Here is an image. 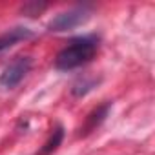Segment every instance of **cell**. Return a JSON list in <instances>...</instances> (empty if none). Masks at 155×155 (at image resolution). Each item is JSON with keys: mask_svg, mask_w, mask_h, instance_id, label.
Instances as JSON below:
<instances>
[{"mask_svg": "<svg viewBox=\"0 0 155 155\" xmlns=\"http://www.w3.org/2000/svg\"><path fill=\"white\" fill-rule=\"evenodd\" d=\"M99 49V38L97 37H79L73 38L64 49L58 51L55 58V68L62 71H69L75 68H81L88 64Z\"/></svg>", "mask_w": 155, "mask_h": 155, "instance_id": "6da1fadb", "label": "cell"}, {"mask_svg": "<svg viewBox=\"0 0 155 155\" xmlns=\"http://www.w3.org/2000/svg\"><path fill=\"white\" fill-rule=\"evenodd\" d=\"M31 69V58L29 57H17L13 58L4 71L0 73V86L4 90H13L15 86H18L22 82V79L29 73Z\"/></svg>", "mask_w": 155, "mask_h": 155, "instance_id": "7a4b0ae2", "label": "cell"}, {"mask_svg": "<svg viewBox=\"0 0 155 155\" xmlns=\"http://www.w3.org/2000/svg\"><path fill=\"white\" fill-rule=\"evenodd\" d=\"M90 18V13H88V8L82 6V8H73V9H68L64 13H58L49 24V31H55V33H60V31H68V29H73L77 26L84 24L86 20Z\"/></svg>", "mask_w": 155, "mask_h": 155, "instance_id": "3957f363", "label": "cell"}, {"mask_svg": "<svg viewBox=\"0 0 155 155\" xmlns=\"http://www.w3.org/2000/svg\"><path fill=\"white\" fill-rule=\"evenodd\" d=\"M33 37V31L31 29H28V28H13V29H9V31H6V33H2L0 35V51H6V49H9L11 46H15V44H18V42H22V40H28V38H31Z\"/></svg>", "mask_w": 155, "mask_h": 155, "instance_id": "277c9868", "label": "cell"}, {"mask_svg": "<svg viewBox=\"0 0 155 155\" xmlns=\"http://www.w3.org/2000/svg\"><path fill=\"white\" fill-rule=\"evenodd\" d=\"M110 108H111V104L108 102V104H104V106H101V108H97L93 113H90L88 115V119H86V124H84V128L81 130V131H84V133H90L91 130H95L102 120H104V117L108 115V111H110Z\"/></svg>", "mask_w": 155, "mask_h": 155, "instance_id": "5b68a950", "label": "cell"}, {"mask_svg": "<svg viewBox=\"0 0 155 155\" xmlns=\"http://www.w3.org/2000/svg\"><path fill=\"white\" fill-rule=\"evenodd\" d=\"M62 139H64V130H62V126H57V128L53 130V133L49 135V139L44 142V146L40 148V151H38L37 155H51V153L60 146Z\"/></svg>", "mask_w": 155, "mask_h": 155, "instance_id": "8992f818", "label": "cell"}, {"mask_svg": "<svg viewBox=\"0 0 155 155\" xmlns=\"http://www.w3.org/2000/svg\"><path fill=\"white\" fill-rule=\"evenodd\" d=\"M95 84H97L95 81H91V82L79 81V82H77V84L73 86V90H71V91H73V95H75V97H82V95H86V93H88V91L95 86Z\"/></svg>", "mask_w": 155, "mask_h": 155, "instance_id": "52a82bcc", "label": "cell"}]
</instances>
